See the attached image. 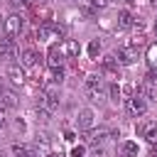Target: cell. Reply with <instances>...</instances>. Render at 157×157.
Returning <instances> with one entry per match:
<instances>
[{"label":"cell","mask_w":157,"mask_h":157,"mask_svg":"<svg viewBox=\"0 0 157 157\" xmlns=\"http://www.w3.org/2000/svg\"><path fill=\"white\" fill-rule=\"evenodd\" d=\"M25 29V17L22 15H10L5 20V37H17Z\"/></svg>","instance_id":"obj_1"},{"label":"cell","mask_w":157,"mask_h":157,"mask_svg":"<svg viewBox=\"0 0 157 157\" xmlns=\"http://www.w3.org/2000/svg\"><path fill=\"white\" fill-rule=\"evenodd\" d=\"M86 86H88V96H91V101H103L105 91H103V81H101V76H88Z\"/></svg>","instance_id":"obj_2"},{"label":"cell","mask_w":157,"mask_h":157,"mask_svg":"<svg viewBox=\"0 0 157 157\" xmlns=\"http://www.w3.org/2000/svg\"><path fill=\"white\" fill-rule=\"evenodd\" d=\"M0 56L5 59H17L20 56V47L15 44V37H5L2 44H0Z\"/></svg>","instance_id":"obj_3"},{"label":"cell","mask_w":157,"mask_h":157,"mask_svg":"<svg viewBox=\"0 0 157 157\" xmlns=\"http://www.w3.org/2000/svg\"><path fill=\"white\" fill-rule=\"evenodd\" d=\"M145 110H147V101H145V98H140V96H132V98H128V113H130L132 118H140V115H145Z\"/></svg>","instance_id":"obj_4"},{"label":"cell","mask_w":157,"mask_h":157,"mask_svg":"<svg viewBox=\"0 0 157 157\" xmlns=\"http://www.w3.org/2000/svg\"><path fill=\"white\" fill-rule=\"evenodd\" d=\"M59 37H61V29L59 27H52V25H39L37 27V39L52 42V39H59Z\"/></svg>","instance_id":"obj_5"},{"label":"cell","mask_w":157,"mask_h":157,"mask_svg":"<svg viewBox=\"0 0 157 157\" xmlns=\"http://www.w3.org/2000/svg\"><path fill=\"white\" fill-rule=\"evenodd\" d=\"M135 61H137V49L135 47H128L125 44V47L118 49V64H125L128 66V64H135Z\"/></svg>","instance_id":"obj_6"},{"label":"cell","mask_w":157,"mask_h":157,"mask_svg":"<svg viewBox=\"0 0 157 157\" xmlns=\"http://www.w3.org/2000/svg\"><path fill=\"white\" fill-rule=\"evenodd\" d=\"M137 96L140 98H145V101H157V86L152 83V81H142L140 86H137Z\"/></svg>","instance_id":"obj_7"},{"label":"cell","mask_w":157,"mask_h":157,"mask_svg":"<svg viewBox=\"0 0 157 157\" xmlns=\"http://www.w3.org/2000/svg\"><path fill=\"white\" fill-rule=\"evenodd\" d=\"M108 135H113V132H110V130H105V128L88 130V132H86V142H88V145H101V142H103Z\"/></svg>","instance_id":"obj_8"},{"label":"cell","mask_w":157,"mask_h":157,"mask_svg":"<svg viewBox=\"0 0 157 157\" xmlns=\"http://www.w3.org/2000/svg\"><path fill=\"white\" fill-rule=\"evenodd\" d=\"M47 56H49V66H52V69H61V64H64V59H61L64 52H61L56 44L49 47V54H47Z\"/></svg>","instance_id":"obj_9"},{"label":"cell","mask_w":157,"mask_h":157,"mask_svg":"<svg viewBox=\"0 0 157 157\" xmlns=\"http://www.w3.org/2000/svg\"><path fill=\"white\" fill-rule=\"evenodd\" d=\"M91 125H93V110H91V108H83V110H78V128H83V130H91Z\"/></svg>","instance_id":"obj_10"},{"label":"cell","mask_w":157,"mask_h":157,"mask_svg":"<svg viewBox=\"0 0 157 157\" xmlns=\"http://www.w3.org/2000/svg\"><path fill=\"white\" fill-rule=\"evenodd\" d=\"M140 132H142V137H147L150 142H155V140H157V123H155V120H147V123H142Z\"/></svg>","instance_id":"obj_11"},{"label":"cell","mask_w":157,"mask_h":157,"mask_svg":"<svg viewBox=\"0 0 157 157\" xmlns=\"http://www.w3.org/2000/svg\"><path fill=\"white\" fill-rule=\"evenodd\" d=\"M32 15H34V20H37V22H42V25H49V20H52V10H49L47 5L34 7V10H32Z\"/></svg>","instance_id":"obj_12"},{"label":"cell","mask_w":157,"mask_h":157,"mask_svg":"<svg viewBox=\"0 0 157 157\" xmlns=\"http://www.w3.org/2000/svg\"><path fill=\"white\" fill-rule=\"evenodd\" d=\"M12 155L15 157H37L34 147H29V145H12Z\"/></svg>","instance_id":"obj_13"},{"label":"cell","mask_w":157,"mask_h":157,"mask_svg":"<svg viewBox=\"0 0 157 157\" xmlns=\"http://www.w3.org/2000/svg\"><path fill=\"white\" fill-rule=\"evenodd\" d=\"M69 59H74V56H78V52H81V47H78V42H74V39H66L64 42V49H61Z\"/></svg>","instance_id":"obj_14"},{"label":"cell","mask_w":157,"mask_h":157,"mask_svg":"<svg viewBox=\"0 0 157 157\" xmlns=\"http://www.w3.org/2000/svg\"><path fill=\"white\" fill-rule=\"evenodd\" d=\"M7 76H10V81H12L15 86H22V83H25V71H22L20 66H10Z\"/></svg>","instance_id":"obj_15"},{"label":"cell","mask_w":157,"mask_h":157,"mask_svg":"<svg viewBox=\"0 0 157 157\" xmlns=\"http://www.w3.org/2000/svg\"><path fill=\"white\" fill-rule=\"evenodd\" d=\"M0 101H2L5 108H15L17 105V96L12 91H5V88H0Z\"/></svg>","instance_id":"obj_16"},{"label":"cell","mask_w":157,"mask_h":157,"mask_svg":"<svg viewBox=\"0 0 157 157\" xmlns=\"http://www.w3.org/2000/svg\"><path fill=\"white\" fill-rule=\"evenodd\" d=\"M42 108H44V110H56V108H59V98H56L54 93H44V96H42Z\"/></svg>","instance_id":"obj_17"},{"label":"cell","mask_w":157,"mask_h":157,"mask_svg":"<svg viewBox=\"0 0 157 157\" xmlns=\"http://www.w3.org/2000/svg\"><path fill=\"white\" fill-rule=\"evenodd\" d=\"M118 25H120V27H125V29H128V27H132V25H135L132 12H130V10H123V12L118 15Z\"/></svg>","instance_id":"obj_18"},{"label":"cell","mask_w":157,"mask_h":157,"mask_svg":"<svg viewBox=\"0 0 157 157\" xmlns=\"http://www.w3.org/2000/svg\"><path fill=\"white\" fill-rule=\"evenodd\" d=\"M20 59H22L25 66H34V64H37V52H34V49H25V52L20 54Z\"/></svg>","instance_id":"obj_19"},{"label":"cell","mask_w":157,"mask_h":157,"mask_svg":"<svg viewBox=\"0 0 157 157\" xmlns=\"http://www.w3.org/2000/svg\"><path fill=\"white\" fill-rule=\"evenodd\" d=\"M120 150H123L125 157H137V142H130V140H128V142H123Z\"/></svg>","instance_id":"obj_20"},{"label":"cell","mask_w":157,"mask_h":157,"mask_svg":"<svg viewBox=\"0 0 157 157\" xmlns=\"http://www.w3.org/2000/svg\"><path fill=\"white\" fill-rule=\"evenodd\" d=\"M105 7H108V0H88V12H98Z\"/></svg>","instance_id":"obj_21"},{"label":"cell","mask_w":157,"mask_h":157,"mask_svg":"<svg viewBox=\"0 0 157 157\" xmlns=\"http://www.w3.org/2000/svg\"><path fill=\"white\" fill-rule=\"evenodd\" d=\"M88 54H91L93 59H96V56L101 54V42H98V39H93V42L88 44Z\"/></svg>","instance_id":"obj_22"},{"label":"cell","mask_w":157,"mask_h":157,"mask_svg":"<svg viewBox=\"0 0 157 157\" xmlns=\"http://www.w3.org/2000/svg\"><path fill=\"white\" fill-rule=\"evenodd\" d=\"M115 66H118V59L115 56H110V54L103 56V69H115Z\"/></svg>","instance_id":"obj_23"},{"label":"cell","mask_w":157,"mask_h":157,"mask_svg":"<svg viewBox=\"0 0 157 157\" xmlns=\"http://www.w3.org/2000/svg\"><path fill=\"white\" fill-rule=\"evenodd\" d=\"M147 59H150V64H152V66H157V44H152V47H150Z\"/></svg>","instance_id":"obj_24"},{"label":"cell","mask_w":157,"mask_h":157,"mask_svg":"<svg viewBox=\"0 0 157 157\" xmlns=\"http://www.w3.org/2000/svg\"><path fill=\"white\" fill-rule=\"evenodd\" d=\"M120 93H123V91H120V86H118V83H113V86H110V98H113V101H118V98H120Z\"/></svg>","instance_id":"obj_25"},{"label":"cell","mask_w":157,"mask_h":157,"mask_svg":"<svg viewBox=\"0 0 157 157\" xmlns=\"http://www.w3.org/2000/svg\"><path fill=\"white\" fill-rule=\"evenodd\" d=\"M83 152H86V147H83V145H76V147L71 150V157H83Z\"/></svg>","instance_id":"obj_26"},{"label":"cell","mask_w":157,"mask_h":157,"mask_svg":"<svg viewBox=\"0 0 157 157\" xmlns=\"http://www.w3.org/2000/svg\"><path fill=\"white\" fill-rule=\"evenodd\" d=\"M10 2H12L15 7H17V5H20V7H27V5H32L29 0H10Z\"/></svg>","instance_id":"obj_27"},{"label":"cell","mask_w":157,"mask_h":157,"mask_svg":"<svg viewBox=\"0 0 157 157\" xmlns=\"http://www.w3.org/2000/svg\"><path fill=\"white\" fill-rule=\"evenodd\" d=\"M93 157H108V152H105L103 147H96V152H93Z\"/></svg>","instance_id":"obj_28"},{"label":"cell","mask_w":157,"mask_h":157,"mask_svg":"<svg viewBox=\"0 0 157 157\" xmlns=\"http://www.w3.org/2000/svg\"><path fill=\"white\" fill-rule=\"evenodd\" d=\"M150 157H157V145H152V150H150Z\"/></svg>","instance_id":"obj_29"},{"label":"cell","mask_w":157,"mask_h":157,"mask_svg":"<svg viewBox=\"0 0 157 157\" xmlns=\"http://www.w3.org/2000/svg\"><path fill=\"white\" fill-rule=\"evenodd\" d=\"M47 157H61V155H54V152H52V155H47Z\"/></svg>","instance_id":"obj_30"},{"label":"cell","mask_w":157,"mask_h":157,"mask_svg":"<svg viewBox=\"0 0 157 157\" xmlns=\"http://www.w3.org/2000/svg\"><path fill=\"white\" fill-rule=\"evenodd\" d=\"M152 5H155V7H157V0H152Z\"/></svg>","instance_id":"obj_31"},{"label":"cell","mask_w":157,"mask_h":157,"mask_svg":"<svg viewBox=\"0 0 157 157\" xmlns=\"http://www.w3.org/2000/svg\"><path fill=\"white\" fill-rule=\"evenodd\" d=\"M155 34H157V22H155Z\"/></svg>","instance_id":"obj_32"},{"label":"cell","mask_w":157,"mask_h":157,"mask_svg":"<svg viewBox=\"0 0 157 157\" xmlns=\"http://www.w3.org/2000/svg\"><path fill=\"white\" fill-rule=\"evenodd\" d=\"M120 2H130V0H120Z\"/></svg>","instance_id":"obj_33"}]
</instances>
